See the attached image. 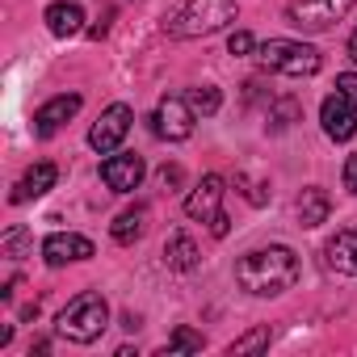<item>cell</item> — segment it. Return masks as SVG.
I'll list each match as a JSON object with an SVG mask.
<instances>
[{"mask_svg":"<svg viewBox=\"0 0 357 357\" xmlns=\"http://www.w3.org/2000/svg\"><path fill=\"white\" fill-rule=\"evenodd\" d=\"M236 282H240V290H248L257 298H278L298 282V257L286 244L252 248L236 261Z\"/></svg>","mask_w":357,"mask_h":357,"instance_id":"cell-1","label":"cell"},{"mask_svg":"<svg viewBox=\"0 0 357 357\" xmlns=\"http://www.w3.org/2000/svg\"><path fill=\"white\" fill-rule=\"evenodd\" d=\"M236 17H240L236 0H185V5L164 22V34L168 38H206V34L227 30Z\"/></svg>","mask_w":357,"mask_h":357,"instance_id":"cell-2","label":"cell"},{"mask_svg":"<svg viewBox=\"0 0 357 357\" xmlns=\"http://www.w3.org/2000/svg\"><path fill=\"white\" fill-rule=\"evenodd\" d=\"M105 328H109V303H105L97 290L76 294V298L59 311V319H55V332H59L63 340H72V344H93Z\"/></svg>","mask_w":357,"mask_h":357,"instance_id":"cell-3","label":"cell"},{"mask_svg":"<svg viewBox=\"0 0 357 357\" xmlns=\"http://www.w3.org/2000/svg\"><path fill=\"white\" fill-rule=\"evenodd\" d=\"M257 59H261L269 72L294 76V80L319 72V51L307 47V43H294V38H269V43H261V47H257Z\"/></svg>","mask_w":357,"mask_h":357,"instance_id":"cell-4","label":"cell"},{"mask_svg":"<svg viewBox=\"0 0 357 357\" xmlns=\"http://www.w3.org/2000/svg\"><path fill=\"white\" fill-rule=\"evenodd\" d=\"M353 9V0H290L286 5V22L298 30H332L344 13Z\"/></svg>","mask_w":357,"mask_h":357,"instance_id":"cell-5","label":"cell"},{"mask_svg":"<svg viewBox=\"0 0 357 357\" xmlns=\"http://www.w3.org/2000/svg\"><path fill=\"white\" fill-rule=\"evenodd\" d=\"M130 122H135V109H130L126 101H114V105L93 122V130H89V147L101 151V155H114V151L122 147V139L130 135Z\"/></svg>","mask_w":357,"mask_h":357,"instance_id":"cell-6","label":"cell"},{"mask_svg":"<svg viewBox=\"0 0 357 357\" xmlns=\"http://www.w3.org/2000/svg\"><path fill=\"white\" fill-rule=\"evenodd\" d=\"M151 122H155V135H160V139H168V143H181V139H190V135H194V122H198V114H194L190 97H164V101L155 105Z\"/></svg>","mask_w":357,"mask_h":357,"instance_id":"cell-7","label":"cell"},{"mask_svg":"<svg viewBox=\"0 0 357 357\" xmlns=\"http://www.w3.org/2000/svg\"><path fill=\"white\" fill-rule=\"evenodd\" d=\"M143 172H147L143 155H135V151H114V155L101 164V181H105V190H114V194H135V190L143 185Z\"/></svg>","mask_w":357,"mask_h":357,"instance_id":"cell-8","label":"cell"},{"mask_svg":"<svg viewBox=\"0 0 357 357\" xmlns=\"http://www.w3.org/2000/svg\"><path fill=\"white\" fill-rule=\"evenodd\" d=\"M93 257V240L89 236H76V231H51L43 240V261L51 269L59 265H76V261H89Z\"/></svg>","mask_w":357,"mask_h":357,"instance_id":"cell-9","label":"cell"},{"mask_svg":"<svg viewBox=\"0 0 357 357\" xmlns=\"http://www.w3.org/2000/svg\"><path fill=\"white\" fill-rule=\"evenodd\" d=\"M319 122H324V135H328L332 143H349V139L357 135V109L349 105L344 93L324 97V105H319Z\"/></svg>","mask_w":357,"mask_h":357,"instance_id":"cell-10","label":"cell"},{"mask_svg":"<svg viewBox=\"0 0 357 357\" xmlns=\"http://www.w3.org/2000/svg\"><path fill=\"white\" fill-rule=\"evenodd\" d=\"M223 176L219 172H206L202 181L190 190V198H185V215L190 219H198V223H211L215 215H219V206H223Z\"/></svg>","mask_w":357,"mask_h":357,"instance_id":"cell-11","label":"cell"},{"mask_svg":"<svg viewBox=\"0 0 357 357\" xmlns=\"http://www.w3.org/2000/svg\"><path fill=\"white\" fill-rule=\"evenodd\" d=\"M80 93H63V97H51L47 105H38V114H34V135L38 139H51L63 122H72L76 114H80Z\"/></svg>","mask_w":357,"mask_h":357,"instance_id":"cell-12","label":"cell"},{"mask_svg":"<svg viewBox=\"0 0 357 357\" xmlns=\"http://www.w3.org/2000/svg\"><path fill=\"white\" fill-rule=\"evenodd\" d=\"M324 265L340 278H357V231L344 227L324 244Z\"/></svg>","mask_w":357,"mask_h":357,"instance_id":"cell-13","label":"cell"},{"mask_svg":"<svg viewBox=\"0 0 357 357\" xmlns=\"http://www.w3.org/2000/svg\"><path fill=\"white\" fill-rule=\"evenodd\" d=\"M55 181H59V168L51 164V160H38V164H30L26 168V176L13 185V202H30V198H43L47 190H55Z\"/></svg>","mask_w":357,"mask_h":357,"instance_id":"cell-14","label":"cell"},{"mask_svg":"<svg viewBox=\"0 0 357 357\" xmlns=\"http://www.w3.org/2000/svg\"><path fill=\"white\" fill-rule=\"evenodd\" d=\"M43 22H47V30L55 38H72V34L84 30V9L76 5V0H55V5H47Z\"/></svg>","mask_w":357,"mask_h":357,"instance_id":"cell-15","label":"cell"},{"mask_svg":"<svg viewBox=\"0 0 357 357\" xmlns=\"http://www.w3.org/2000/svg\"><path fill=\"white\" fill-rule=\"evenodd\" d=\"M198 261H202V252H198L194 236L176 231V236H168V240H164V265H168V269L190 273V269H198Z\"/></svg>","mask_w":357,"mask_h":357,"instance_id":"cell-16","label":"cell"},{"mask_svg":"<svg viewBox=\"0 0 357 357\" xmlns=\"http://www.w3.org/2000/svg\"><path fill=\"white\" fill-rule=\"evenodd\" d=\"M328 215H332V198L319 185H307L298 194V223L303 227H319V223H328Z\"/></svg>","mask_w":357,"mask_h":357,"instance_id":"cell-17","label":"cell"},{"mask_svg":"<svg viewBox=\"0 0 357 357\" xmlns=\"http://www.w3.org/2000/svg\"><path fill=\"white\" fill-rule=\"evenodd\" d=\"M147 206H130V211H122L114 223H109V236H114V244H135V240H143V231H147Z\"/></svg>","mask_w":357,"mask_h":357,"instance_id":"cell-18","label":"cell"},{"mask_svg":"<svg viewBox=\"0 0 357 357\" xmlns=\"http://www.w3.org/2000/svg\"><path fill=\"white\" fill-rule=\"evenodd\" d=\"M190 105H194V114H198V118H211V114H219L223 97H219V89H215V84H202V89H190Z\"/></svg>","mask_w":357,"mask_h":357,"instance_id":"cell-19","label":"cell"},{"mask_svg":"<svg viewBox=\"0 0 357 357\" xmlns=\"http://www.w3.org/2000/svg\"><path fill=\"white\" fill-rule=\"evenodd\" d=\"M202 332H194V328H176L172 336H168V353H202Z\"/></svg>","mask_w":357,"mask_h":357,"instance_id":"cell-20","label":"cell"},{"mask_svg":"<svg viewBox=\"0 0 357 357\" xmlns=\"http://www.w3.org/2000/svg\"><path fill=\"white\" fill-rule=\"evenodd\" d=\"M269 340H273V332H269V324H265V328H252L248 336L231 340V349H227V353H261V349H269Z\"/></svg>","mask_w":357,"mask_h":357,"instance_id":"cell-21","label":"cell"},{"mask_svg":"<svg viewBox=\"0 0 357 357\" xmlns=\"http://www.w3.org/2000/svg\"><path fill=\"white\" fill-rule=\"evenodd\" d=\"M257 51V38L248 34V30H236L231 38H227V55H252Z\"/></svg>","mask_w":357,"mask_h":357,"instance_id":"cell-22","label":"cell"},{"mask_svg":"<svg viewBox=\"0 0 357 357\" xmlns=\"http://www.w3.org/2000/svg\"><path fill=\"white\" fill-rule=\"evenodd\" d=\"M336 93H344L349 105L357 109V72H340V76H336Z\"/></svg>","mask_w":357,"mask_h":357,"instance_id":"cell-23","label":"cell"},{"mask_svg":"<svg viewBox=\"0 0 357 357\" xmlns=\"http://www.w3.org/2000/svg\"><path fill=\"white\" fill-rule=\"evenodd\" d=\"M344 190H349V194H357V151L344 160Z\"/></svg>","mask_w":357,"mask_h":357,"instance_id":"cell-24","label":"cell"},{"mask_svg":"<svg viewBox=\"0 0 357 357\" xmlns=\"http://www.w3.org/2000/svg\"><path fill=\"white\" fill-rule=\"evenodd\" d=\"M294 114H298V105H294V101H282V109H278L273 126H278V130H282V126H290V118H294Z\"/></svg>","mask_w":357,"mask_h":357,"instance_id":"cell-25","label":"cell"},{"mask_svg":"<svg viewBox=\"0 0 357 357\" xmlns=\"http://www.w3.org/2000/svg\"><path fill=\"white\" fill-rule=\"evenodd\" d=\"M160 181H164V185H181V168H176V164H164V168H160Z\"/></svg>","mask_w":357,"mask_h":357,"instance_id":"cell-26","label":"cell"},{"mask_svg":"<svg viewBox=\"0 0 357 357\" xmlns=\"http://www.w3.org/2000/svg\"><path fill=\"white\" fill-rule=\"evenodd\" d=\"M211 231H215V236H219V240H223V236H227V231H231V219H227V215H223V211H219V215H215V219H211Z\"/></svg>","mask_w":357,"mask_h":357,"instance_id":"cell-27","label":"cell"},{"mask_svg":"<svg viewBox=\"0 0 357 357\" xmlns=\"http://www.w3.org/2000/svg\"><path fill=\"white\" fill-rule=\"evenodd\" d=\"M349 55L357 59V30H353V38H349Z\"/></svg>","mask_w":357,"mask_h":357,"instance_id":"cell-28","label":"cell"}]
</instances>
